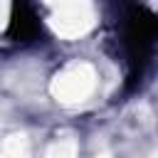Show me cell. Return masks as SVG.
<instances>
[{"label": "cell", "mask_w": 158, "mask_h": 158, "mask_svg": "<svg viewBox=\"0 0 158 158\" xmlns=\"http://www.w3.org/2000/svg\"><path fill=\"white\" fill-rule=\"evenodd\" d=\"M99 89V69L89 59H69L49 79V94L59 106L74 109L86 104Z\"/></svg>", "instance_id": "2"}, {"label": "cell", "mask_w": 158, "mask_h": 158, "mask_svg": "<svg viewBox=\"0 0 158 158\" xmlns=\"http://www.w3.org/2000/svg\"><path fill=\"white\" fill-rule=\"evenodd\" d=\"M44 25L59 40H79L96 27V0H37Z\"/></svg>", "instance_id": "1"}, {"label": "cell", "mask_w": 158, "mask_h": 158, "mask_svg": "<svg viewBox=\"0 0 158 158\" xmlns=\"http://www.w3.org/2000/svg\"><path fill=\"white\" fill-rule=\"evenodd\" d=\"M0 158H30V143L22 133H12L0 141Z\"/></svg>", "instance_id": "4"}, {"label": "cell", "mask_w": 158, "mask_h": 158, "mask_svg": "<svg viewBox=\"0 0 158 158\" xmlns=\"http://www.w3.org/2000/svg\"><path fill=\"white\" fill-rule=\"evenodd\" d=\"M12 20V0H0V35L7 30Z\"/></svg>", "instance_id": "5"}, {"label": "cell", "mask_w": 158, "mask_h": 158, "mask_svg": "<svg viewBox=\"0 0 158 158\" xmlns=\"http://www.w3.org/2000/svg\"><path fill=\"white\" fill-rule=\"evenodd\" d=\"M79 153V143L72 133H62V136H54L52 143L47 146V153L44 158H77Z\"/></svg>", "instance_id": "3"}]
</instances>
